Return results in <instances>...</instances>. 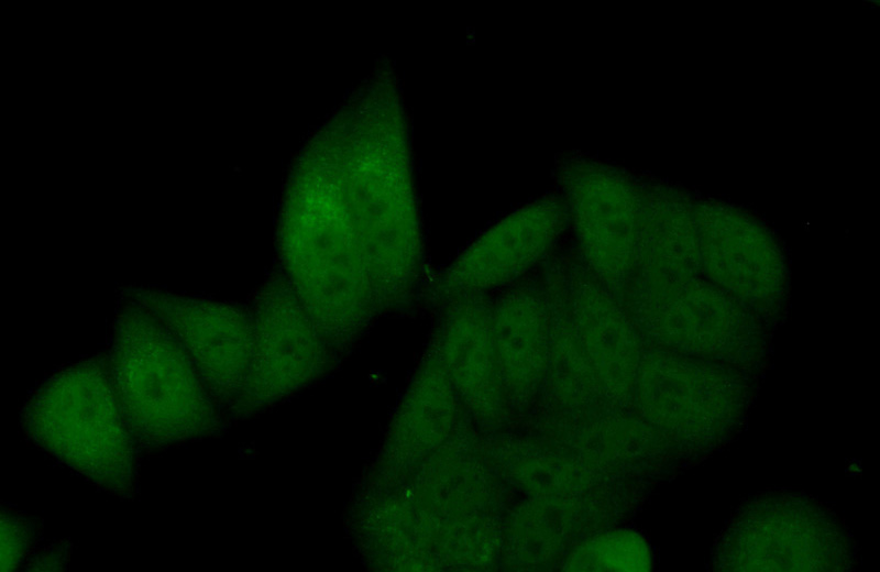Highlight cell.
I'll use <instances>...</instances> for the list:
<instances>
[{"label": "cell", "instance_id": "obj_1", "mask_svg": "<svg viewBox=\"0 0 880 572\" xmlns=\"http://www.w3.org/2000/svg\"><path fill=\"white\" fill-rule=\"evenodd\" d=\"M105 356L140 448H167L219 430V406L186 350L142 306L128 300L117 312Z\"/></svg>", "mask_w": 880, "mask_h": 572}, {"label": "cell", "instance_id": "obj_2", "mask_svg": "<svg viewBox=\"0 0 880 572\" xmlns=\"http://www.w3.org/2000/svg\"><path fill=\"white\" fill-rule=\"evenodd\" d=\"M26 439L113 496L130 498L140 446L116 394L106 356L65 367L37 387L20 414Z\"/></svg>", "mask_w": 880, "mask_h": 572}, {"label": "cell", "instance_id": "obj_3", "mask_svg": "<svg viewBox=\"0 0 880 572\" xmlns=\"http://www.w3.org/2000/svg\"><path fill=\"white\" fill-rule=\"evenodd\" d=\"M251 314L252 359L244 385L230 407L239 416L307 385L328 361L329 344L282 273L263 284Z\"/></svg>", "mask_w": 880, "mask_h": 572}, {"label": "cell", "instance_id": "obj_4", "mask_svg": "<svg viewBox=\"0 0 880 572\" xmlns=\"http://www.w3.org/2000/svg\"><path fill=\"white\" fill-rule=\"evenodd\" d=\"M125 296L174 333L216 404L231 407L252 359V314L229 302L162 289L128 288Z\"/></svg>", "mask_w": 880, "mask_h": 572}, {"label": "cell", "instance_id": "obj_5", "mask_svg": "<svg viewBox=\"0 0 880 572\" xmlns=\"http://www.w3.org/2000/svg\"><path fill=\"white\" fill-rule=\"evenodd\" d=\"M34 541L33 526L10 509L1 512V571H15L28 558Z\"/></svg>", "mask_w": 880, "mask_h": 572}, {"label": "cell", "instance_id": "obj_6", "mask_svg": "<svg viewBox=\"0 0 880 572\" xmlns=\"http://www.w3.org/2000/svg\"><path fill=\"white\" fill-rule=\"evenodd\" d=\"M68 548L63 544L52 546L31 558L26 569L33 571H59L65 566Z\"/></svg>", "mask_w": 880, "mask_h": 572}]
</instances>
